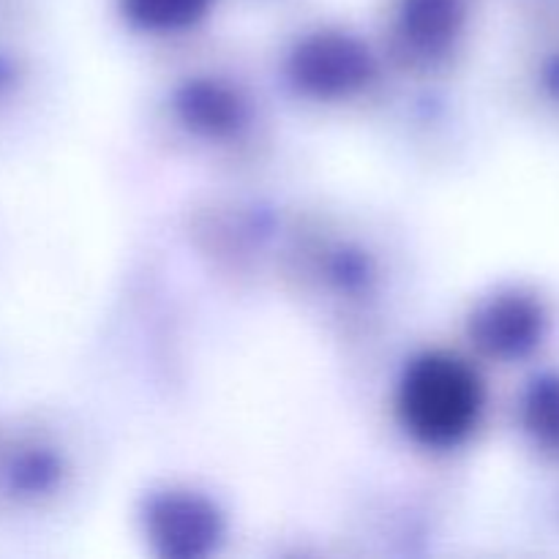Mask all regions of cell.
<instances>
[{"label": "cell", "instance_id": "2", "mask_svg": "<svg viewBox=\"0 0 559 559\" xmlns=\"http://www.w3.org/2000/svg\"><path fill=\"white\" fill-rule=\"evenodd\" d=\"M533 431L544 437L546 445L559 448V382L546 385L533 404Z\"/></svg>", "mask_w": 559, "mask_h": 559}, {"label": "cell", "instance_id": "1", "mask_svg": "<svg viewBox=\"0 0 559 559\" xmlns=\"http://www.w3.org/2000/svg\"><path fill=\"white\" fill-rule=\"evenodd\" d=\"M407 420L429 440H456L478 413V385L462 366L429 360L407 382Z\"/></svg>", "mask_w": 559, "mask_h": 559}]
</instances>
